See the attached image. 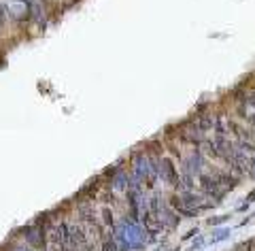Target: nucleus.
<instances>
[{"label": "nucleus", "mask_w": 255, "mask_h": 251, "mask_svg": "<svg viewBox=\"0 0 255 251\" xmlns=\"http://www.w3.org/2000/svg\"><path fill=\"white\" fill-rule=\"evenodd\" d=\"M179 136H181V141H183V143H189V145H198V143H202V132L198 130V128H196L194 124L183 126L181 130H179Z\"/></svg>", "instance_id": "obj_2"}, {"label": "nucleus", "mask_w": 255, "mask_h": 251, "mask_svg": "<svg viewBox=\"0 0 255 251\" xmlns=\"http://www.w3.org/2000/svg\"><path fill=\"white\" fill-rule=\"evenodd\" d=\"M200 188H202V192L206 194V196H211V198H221V194H223V188L213 179V175H202L200 177Z\"/></svg>", "instance_id": "obj_1"}, {"label": "nucleus", "mask_w": 255, "mask_h": 251, "mask_svg": "<svg viewBox=\"0 0 255 251\" xmlns=\"http://www.w3.org/2000/svg\"><path fill=\"white\" fill-rule=\"evenodd\" d=\"M213 179L217 181L221 188H230V190L236 188V175H234V173L230 175V173H226V171H215V173H213Z\"/></svg>", "instance_id": "obj_3"}, {"label": "nucleus", "mask_w": 255, "mask_h": 251, "mask_svg": "<svg viewBox=\"0 0 255 251\" xmlns=\"http://www.w3.org/2000/svg\"><path fill=\"white\" fill-rule=\"evenodd\" d=\"M247 251H255V239L247 243Z\"/></svg>", "instance_id": "obj_4"}]
</instances>
